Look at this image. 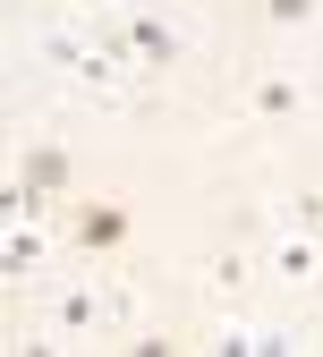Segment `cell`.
Returning <instances> with one entry per match:
<instances>
[{"label": "cell", "mask_w": 323, "mask_h": 357, "mask_svg": "<svg viewBox=\"0 0 323 357\" xmlns=\"http://www.w3.org/2000/svg\"><path fill=\"white\" fill-rule=\"evenodd\" d=\"M136 52H145V60H170V52H179V34L153 26V17H136Z\"/></svg>", "instance_id": "1"}, {"label": "cell", "mask_w": 323, "mask_h": 357, "mask_svg": "<svg viewBox=\"0 0 323 357\" xmlns=\"http://www.w3.org/2000/svg\"><path fill=\"white\" fill-rule=\"evenodd\" d=\"M272 17H281V26H298V17H315V0H272Z\"/></svg>", "instance_id": "2"}]
</instances>
